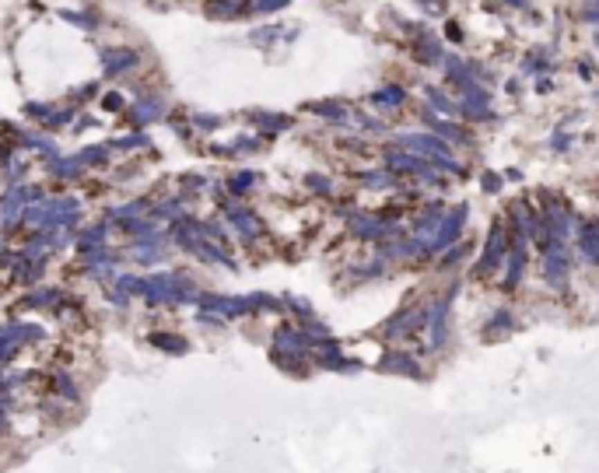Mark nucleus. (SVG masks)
<instances>
[{"label":"nucleus","mask_w":599,"mask_h":473,"mask_svg":"<svg viewBox=\"0 0 599 473\" xmlns=\"http://www.w3.org/2000/svg\"><path fill=\"white\" fill-rule=\"evenodd\" d=\"M540 225H543V239H547V245H568V239L575 235V214L557 196H543Z\"/></svg>","instance_id":"obj_1"},{"label":"nucleus","mask_w":599,"mask_h":473,"mask_svg":"<svg viewBox=\"0 0 599 473\" xmlns=\"http://www.w3.org/2000/svg\"><path fill=\"white\" fill-rule=\"evenodd\" d=\"M400 144L410 147V151H417L421 158H427L431 165H439V169H445L452 176H463L466 172V169H459V162H456V154L449 151V144L442 137H434V133H403Z\"/></svg>","instance_id":"obj_2"},{"label":"nucleus","mask_w":599,"mask_h":473,"mask_svg":"<svg viewBox=\"0 0 599 473\" xmlns=\"http://www.w3.org/2000/svg\"><path fill=\"white\" fill-rule=\"evenodd\" d=\"M508 245H512V235H508V225L498 218L491 225V232H487V242H483V252L477 259V267H473V277H487V274H495L505 267V256H508Z\"/></svg>","instance_id":"obj_3"},{"label":"nucleus","mask_w":599,"mask_h":473,"mask_svg":"<svg viewBox=\"0 0 599 473\" xmlns=\"http://www.w3.org/2000/svg\"><path fill=\"white\" fill-rule=\"evenodd\" d=\"M571 277V252L568 245H547L543 249V284L561 291Z\"/></svg>","instance_id":"obj_4"},{"label":"nucleus","mask_w":599,"mask_h":473,"mask_svg":"<svg viewBox=\"0 0 599 473\" xmlns=\"http://www.w3.org/2000/svg\"><path fill=\"white\" fill-rule=\"evenodd\" d=\"M526 263H529V239H522L519 232H512V245H508V256H505V277H501V288L508 295L519 291L522 274H526Z\"/></svg>","instance_id":"obj_5"},{"label":"nucleus","mask_w":599,"mask_h":473,"mask_svg":"<svg viewBox=\"0 0 599 473\" xmlns=\"http://www.w3.org/2000/svg\"><path fill=\"white\" fill-rule=\"evenodd\" d=\"M459 295V284H452L439 302L431 305V315H427V330H431V347H442L449 340V319H452V302Z\"/></svg>","instance_id":"obj_6"},{"label":"nucleus","mask_w":599,"mask_h":473,"mask_svg":"<svg viewBox=\"0 0 599 473\" xmlns=\"http://www.w3.org/2000/svg\"><path fill=\"white\" fill-rule=\"evenodd\" d=\"M466 218H470V207L466 203H456L449 207V214H442V225H439V235L431 242V252H442L445 245H456L463 228H466Z\"/></svg>","instance_id":"obj_7"},{"label":"nucleus","mask_w":599,"mask_h":473,"mask_svg":"<svg viewBox=\"0 0 599 473\" xmlns=\"http://www.w3.org/2000/svg\"><path fill=\"white\" fill-rule=\"evenodd\" d=\"M575 249H578L582 263L599 267V221H582L575 228Z\"/></svg>","instance_id":"obj_8"},{"label":"nucleus","mask_w":599,"mask_h":473,"mask_svg":"<svg viewBox=\"0 0 599 473\" xmlns=\"http://www.w3.org/2000/svg\"><path fill=\"white\" fill-rule=\"evenodd\" d=\"M421 323H424V308H421V305H414V308L400 312L396 319L389 323V337H410V333H417V330H421Z\"/></svg>","instance_id":"obj_9"},{"label":"nucleus","mask_w":599,"mask_h":473,"mask_svg":"<svg viewBox=\"0 0 599 473\" xmlns=\"http://www.w3.org/2000/svg\"><path fill=\"white\" fill-rule=\"evenodd\" d=\"M427 130H431L434 137L452 140V144H470V130L459 127V123H449V120H431V116H427Z\"/></svg>","instance_id":"obj_10"},{"label":"nucleus","mask_w":599,"mask_h":473,"mask_svg":"<svg viewBox=\"0 0 599 473\" xmlns=\"http://www.w3.org/2000/svg\"><path fill=\"white\" fill-rule=\"evenodd\" d=\"M515 326V315H512V308H498L491 319H487V326H483V333L487 337H498V333H508Z\"/></svg>","instance_id":"obj_11"},{"label":"nucleus","mask_w":599,"mask_h":473,"mask_svg":"<svg viewBox=\"0 0 599 473\" xmlns=\"http://www.w3.org/2000/svg\"><path fill=\"white\" fill-rule=\"evenodd\" d=\"M383 368H393V372H407V375H421L417 361H414V358H407V354H389V358L383 361Z\"/></svg>","instance_id":"obj_12"},{"label":"nucleus","mask_w":599,"mask_h":473,"mask_svg":"<svg viewBox=\"0 0 599 473\" xmlns=\"http://www.w3.org/2000/svg\"><path fill=\"white\" fill-rule=\"evenodd\" d=\"M421 53H424V64H445V53H442V46L439 42H434V39H424L421 42Z\"/></svg>","instance_id":"obj_13"},{"label":"nucleus","mask_w":599,"mask_h":473,"mask_svg":"<svg viewBox=\"0 0 599 473\" xmlns=\"http://www.w3.org/2000/svg\"><path fill=\"white\" fill-rule=\"evenodd\" d=\"M427 98H431V105H439L442 113H449V116H459V105L456 102H449L442 91H434V88H427Z\"/></svg>","instance_id":"obj_14"},{"label":"nucleus","mask_w":599,"mask_h":473,"mask_svg":"<svg viewBox=\"0 0 599 473\" xmlns=\"http://www.w3.org/2000/svg\"><path fill=\"white\" fill-rule=\"evenodd\" d=\"M466 252H470V245H466V242H463V245H459V242H456V245H449V256H442V267H449V270H452V267H459V263L466 259Z\"/></svg>","instance_id":"obj_15"},{"label":"nucleus","mask_w":599,"mask_h":473,"mask_svg":"<svg viewBox=\"0 0 599 473\" xmlns=\"http://www.w3.org/2000/svg\"><path fill=\"white\" fill-rule=\"evenodd\" d=\"M375 102H386V105H403L407 102V91L403 88H386V91H378Z\"/></svg>","instance_id":"obj_16"},{"label":"nucleus","mask_w":599,"mask_h":473,"mask_svg":"<svg viewBox=\"0 0 599 473\" xmlns=\"http://www.w3.org/2000/svg\"><path fill=\"white\" fill-rule=\"evenodd\" d=\"M571 140H575L571 133L557 130V133H554V140H551V151H557V154H561V151H568V147H571Z\"/></svg>","instance_id":"obj_17"},{"label":"nucleus","mask_w":599,"mask_h":473,"mask_svg":"<svg viewBox=\"0 0 599 473\" xmlns=\"http://www.w3.org/2000/svg\"><path fill=\"white\" fill-rule=\"evenodd\" d=\"M501 183H505V179H501V176H495V172H487V176H483V189H487V193H498V189H501Z\"/></svg>","instance_id":"obj_18"},{"label":"nucleus","mask_w":599,"mask_h":473,"mask_svg":"<svg viewBox=\"0 0 599 473\" xmlns=\"http://www.w3.org/2000/svg\"><path fill=\"white\" fill-rule=\"evenodd\" d=\"M449 39H452V42H459V39H463V28H459L456 21H449Z\"/></svg>","instance_id":"obj_19"},{"label":"nucleus","mask_w":599,"mask_h":473,"mask_svg":"<svg viewBox=\"0 0 599 473\" xmlns=\"http://www.w3.org/2000/svg\"><path fill=\"white\" fill-rule=\"evenodd\" d=\"M551 88H554L551 77H540V81H536V91H551Z\"/></svg>","instance_id":"obj_20"},{"label":"nucleus","mask_w":599,"mask_h":473,"mask_svg":"<svg viewBox=\"0 0 599 473\" xmlns=\"http://www.w3.org/2000/svg\"><path fill=\"white\" fill-rule=\"evenodd\" d=\"M508 4H512V8H526V4H529V0H508Z\"/></svg>","instance_id":"obj_21"},{"label":"nucleus","mask_w":599,"mask_h":473,"mask_svg":"<svg viewBox=\"0 0 599 473\" xmlns=\"http://www.w3.org/2000/svg\"><path fill=\"white\" fill-rule=\"evenodd\" d=\"M596 46H599V35H596Z\"/></svg>","instance_id":"obj_22"}]
</instances>
